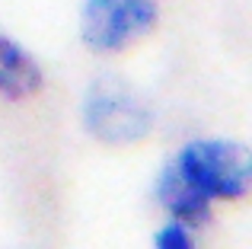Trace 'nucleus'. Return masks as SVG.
<instances>
[{
	"label": "nucleus",
	"mask_w": 252,
	"mask_h": 249,
	"mask_svg": "<svg viewBox=\"0 0 252 249\" xmlns=\"http://www.w3.org/2000/svg\"><path fill=\"white\" fill-rule=\"evenodd\" d=\"M83 124L102 144H134L150 134L154 115L147 102L118 77H99L83 99Z\"/></svg>",
	"instance_id": "f257e3e1"
},
{
	"label": "nucleus",
	"mask_w": 252,
	"mask_h": 249,
	"mask_svg": "<svg viewBox=\"0 0 252 249\" xmlns=\"http://www.w3.org/2000/svg\"><path fill=\"white\" fill-rule=\"evenodd\" d=\"M157 198L182 227H201L211 218V198H204L176 166H166L157 182Z\"/></svg>",
	"instance_id": "20e7f679"
},
{
	"label": "nucleus",
	"mask_w": 252,
	"mask_h": 249,
	"mask_svg": "<svg viewBox=\"0 0 252 249\" xmlns=\"http://www.w3.org/2000/svg\"><path fill=\"white\" fill-rule=\"evenodd\" d=\"M35 90H42V70L35 58L0 32V93L6 99H26Z\"/></svg>",
	"instance_id": "39448f33"
},
{
	"label": "nucleus",
	"mask_w": 252,
	"mask_h": 249,
	"mask_svg": "<svg viewBox=\"0 0 252 249\" xmlns=\"http://www.w3.org/2000/svg\"><path fill=\"white\" fill-rule=\"evenodd\" d=\"M157 249H195V243L182 224H169L157 233Z\"/></svg>",
	"instance_id": "423d86ee"
},
{
	"label": "nucleus",
	"mask_w": 252,
	"mask_h": 249,
	"mask_svg": "<svg viewBox=\"0 0 252 249\" xmlns=\"http://www.w3.org/2000/svg\"><path fill=\"white\" fill-rule=\"evenodd\" d=\"M157 23V0H86L80 32L93 51H122Z\"/></svg>",
	"instance_id": "7ed1b4c3"
},
{
	"label": "nucleus",
	"mask_w": 252,
	"mask_h": 249,
	"mask_svg": "<svg viewBox=\"0 0 252 249\" xmlns=\"http://www.w3.org/2000/svg\"><path fill=\"white\" fill-rule=\"evenodd\" d=\"M172 166L204 198H243L252 182V156L233 141H195L176 156Z\"/></svg>",
	"instance_id": "f03ea898"
}]
</instances>
